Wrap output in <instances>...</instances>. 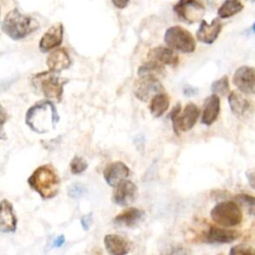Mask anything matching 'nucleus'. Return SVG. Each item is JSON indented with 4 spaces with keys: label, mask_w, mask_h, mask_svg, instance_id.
Here are the masks:
<instances>
[{
    "label": "nucleus",
    "mask_w": 255,
    "mask_h": 255,
    "mask_svg": "<svg viewBox=\"0 0 255 255\" xmlns=\"http://www.w3.org/2000/svg\"><path fill=\"white\" fill-rule=\"evenodd\" d=\"M59 115L53 102L42 100L30 107L25 116V124L37 133H46L56 128Z\"/></svg>",
    "instance_id": "nucleus-1"
},
{
    "label": "nucleus",
    "mask_w": 255,
    "mask_h": 255,
    "mask_svg": "<svg viewBox=\"0 0 255 255\" xmlns=\"http://www.w3.org/2000/svg\"><path fill=\"white\" fill-rule=\"evenodd\" d=\"M27 181L29 186L43 199L55 197L61 185L60 177L51 164H44L37 167Z\"/></svg>",
    "instance_id": "nucleus-2"
},
{
    "label": "nucleus",
    "mask_w": 255,
    "mask_h": 255,
    "mask_svg": "<svg viewBox=\"0 0 255 255\" xmlns=\"http://www.w3.org/2000/svg\"><path fill=\"white\" fill-rule=\"evenodd\" d=\"M38 27L39 23L36 19L21 13L18 9L9 11L1 23V29L4 34L15 41L26 38L36 31Z\"/></svg>",
    "instance_id": "nucleus-3"
},
{
    "label": "nucleus",
    "mask_w": 255,
    "mask_h": 255,
    "mask_svg": "<svg viewBox=\"0 0 255 255\" xmlns=\"http://www.w3.org/2000/svg\"><path fill=\"white\" fill-rule=\"evenodd\" d=\"M68 79L61 78L57 73L52 71H44L34 75L31 79L32 86L36 93L43 95L49 100L60 102L64 93V86L68 83Z\"/></svg>",
    "instance_id": "nucleus-4"
},
{
    "label": "nucleus",
    "mask_w": 255,
    "mask_h": 255,
    "mask_svg": "<svg viewBox=\"0 0 255 255\" xmlns=\"http://www.w3.org/2000/svg\"><path fill=\"white\" fill-rule=\"evenodd\" d=\"M212 220L223 227H233L241 223L242 211L235 201H221L210 211Z\"/></svg>",
    "instance_id": "nucleus-5"
},
{
    "label": "nucleus",
    "mask_w": 255,
    "mask_h": 255,
    "mask_svg": "<svg viewBox=\"0 0 255 255\" xmlns=\"http://www.w3.org/2000/svg\"><path fill=\"white\" fill-rule=\"evenodd\" d=\"M164 42L172 50L181 53H192L196 48L195 39L192 34L178 25L166 29L164 33Z\"/></svg>",
    "instance_id": "nucleus-6"
},
{
    "label": "nucleus",
    "mask_w": 255,
    "mask_h": 255,
    "mask_svg": "<svg viewBox=\"0 0 255 255\" xmlns=\"http://www.w3.org/2000/svg\"><path fill=\"white\" fill-rule=\"evenodd\" d=\"M163 86L156 76L143 75L133 83L132 93L136 99L142 102L149 101L154 95L163 92Z\"/></svg>",
    "instance_id": "nucleus-7"
},
{
    "label": "nucleus",
    "mask_w": 255,
    "mask_h": 255,
    "mask_svg": "<svg viewBox=\"0 0 255 255\" xmlns=\"http://www.w3.org/2000/svg\"><path fill=\"white\" fill-rule=\"evenodd\" d=\"M172 9L181 21L193 23L202 19L205 6L201 0H178Z\"/></svg>",
    "instance_id": "nucleus-8"
},
{
    "label": "nucleus",
    "mask_w": 255,
    "mask_h": 255,
    "mask_svg": "<svg viewBox=\"0 0 255 255\" xmlns=\"http://www.w3.org/2000/svg\"><path fill=\"white\" fill-rule=\"evenodd\" d=\"M199 109L193 103H188L181 114L171 121L173 131L176 135H179V131L190 130L194 127L199 117Z\"/></svg>",
    "instance_id": "nucleus-9"
},
{
    "label": "nucleus",
    "mask_w": 255,
    "mask_h": 255,
    "mask_svg": "<svg viewBox=\"0 0 255 255\" xmlns=\"http://www.w3.org/2000/svg\"><path fill=\"white\" fill-rule=\"evenodd\" d=\"M232 82L239 91L255 95V68L249 66L239 67L233 75Z\"/></svg>",
    "instance_id": "nucleus-10"
},
{
    "label": "nucleus",
    "mask_w": 255,
    "mask_h": 255,
    "mask_svg": "<svg viewBox=\"0 0 255 255\" xmlns=\"http://www.w3.org/2000/svg\"><path fill=\"white\" fill-rule=\"evenodd\" d=\"M137 195L136 185L130 181L124 179L115 186L113 193V201L121 206H128L132 203Z\"/></svg>",
    "instance_id": "nucleus-11"
},
{
    "label": "nucleus",
    "mask_w": 255,
    "mask_h": 255,
    "mask_svg": "<svg viewBox=\"0 0 255 255\" xmlns=\"http://www.w3.org/2000/svg\"><path fill=\"white\" fill-rule=\"evenodd\" d=\"M64 27L63 24L58 22L52 25L42 36L39 42V49L41 52L46 53L59 47L63 41Z\"/></svg>",
    "instance_id": "nucleus-12"
},
{
    "label": "nucleus",
    "mask_w": 255,
    "mask_h": 255,
    "mask_svg": "<svg viewBox=\"0 0 255 255\" xmlns=\"http://www.w3.org/2000/svg\"><path fill=\"white\" fill-rule=\"evenodd\" d=\"M221 30L222 23L219 18L213 19L210 24H208L205 20H201L200 25L196 31V38L198 41L209 45L218 38Z\"/></svg>",
    "instance_id": "nucleus-13"
},
{
    "label": "nucleus",
    "mask_w": 255,
    "mask_h": 255,
    "mask_svg": "<svg viewBox=\"0 0 255 255\" xmlns=\"http://www.w3.org/2000/svg\"><path fill=\"white\" fill-rule=\"evenodd\" d=\"M103 174L107 183L115 187L122 180L128 178L129 175V168L122 161H114L105 167Z\"/></svg>",
    "instance_id": "nucleus-14"
},
{
    "label": "nucleus",
    "mask_w": 255,
    "mask_h": 255,
    "mask_svg": "<svg viewBox=\"0 0 255 255\" xmlns=\"http://www.w3.org/2000/svg\"><path fill=\"white\" fill-rule=\"evenodd\" d=\"M17 228V217L12 203L7 199L0 201V232L13 233Z\"/></svg>",
    "instance_id": "nucleus-15"
},
{
    "label": "nucleus",
    "mask_w": 255,
    "mask_h": 255,
    "mask_svg": "<svg viewBox=\"0 0 255 255\" xmlns=\"http://www.w3.org/2000/svg\"><path fill=\"white\" fill-rule=\"evenodd\" d=\"M241 236L239 230L221 228L216 226H211L205 235V241L209 243H230L237 240Z\"/></svg>",
    "instance_id": "nucleus-16"
},
{
    "label": "nucleus",
    "mask_w": 255,
    "mask_h": 255,
    "mask_svg": "<svg viewBox=\"0 0 255 255\" xmlns=\"http://www.w3.org/2000/svg\"><path fill=\"white\" fill-rule=\"evenodd\" d=\"M46 64L50 71L61 73L71 66L72 61L66 49L58 48L49 54Z\"/></svg>",
    "instance_id": "nucleus-17"
},
{
    "label": "nucleus",
    "mask_w": 255,
    "mask_h": 255,
    "mask_svg": "<svg viewBox=\"0 0 255 255\" xmlns=\"http://www.w3.org/2000/svg\"><path fill=\"white\" fill-rule=\"evenodd\" d=\"M147 59L160 63L162 65L176 66L179 63L178 56L174 53L171 48L157 46L150 49L147 53Z\"/></svg>",
    "instance_id": "nucleus-18"
},
{
    "label": "nucleus",
    "mask_w": 255,
    "mask_h": 255,
    "mask_svg": "<svg viewBox=\"0 0 255 255\" xmlns=\"http://www.w3.org/2000/svg\"><path fill=\"white\" fill-rule=\"evenodd\" d=\"M220 113V100L215 94L207 97L203 104L201 123L205 126H211L218 118Z\"/></svg>",
    "instance_id": "nucleus-19"
},
{
    "label": "nucleus",
    "mask_w": 255,
    "mask_h": 255,
    "mask_svg": "<svg viewBox=\"0 0 255 255\" xmlns=\"http://www.w3.org/2000/svg\"><path fill=\"white\" fill-rule=\"evenodd\" d=\"M145 216V212L142 209L135 207H128L114 218V223L119 226L133 227L140 223Z\"/></svg>",
    "instance_id": "nucleus-20"
},
{
    "label": "nucleus",
    "mask_w": 255,
    "mask_h": 255,
    "mask_svg": "<svg viewBox=\"0 0 255 255\" xmlns=\"http://www.w3.org/2000/svg\"><path fill=\"white\" fill-rule=\"evenodd\" d=\"M228 103L232 113L238 118L245 117L252 109L251 101L244 97L242 94L235 91H232L229 94Z\"/></svg>",
    "instance_id": "nucleus-21"
},
{
    "label": "nucleus",
    "mask_w": 255,
    "mask_h": 255,
    "mask_svg": "<svg viewBox=\"0 0 255 255\" xmlns=\"http://www.w3.org/2000/svg\"><path fill=\"white\" fill-rule=\"evenodd\" d=\"M104 244L108 253L112 255H125L128 253L130 248L129 242L118 234H107L104 238Z\"/></svg>",
    "instance_id": "nucleus-22"
},
{
    "label": "nucleus",
    "mask_w": 255,
    "mask_h": 255,
    "mask_svg": "<svg viewBox=\"0 0 255 255\" xmlns=\"http://www.w3.org/2000/svg\"><path fill=\"white\" fill-rule=\"evenodd\" d=\"M169 97L166 93H158L150 99L149 111L153 118H160L169 108Z\"/></svg>",
    "instance_id": "nucleus-23"
},
{
    "label": "nucleus",
    "mask_w": 255,
    "mask_h": 255,
    "mask_svg": "<svg viewBox=\"0 0 255 255\" xmlns=\"http://www.w3.org/2000/svg\"><path fill=\"white\" fill-rule=\"evenodd\" d=\"M244 8L243 4L239 0H225L218 8V17L221 19L230 18L238 14Z\"/></svg>",
    "instance_id": "nucleus-24"
},
{
    "label": "nucleus",
    "mask_w": 255,
    "mask_h": 255,
    "mask_svg": "<svg viewBox=\"0 0 255 255\" xmlns=\"http://www.w3.org/2000/svg\"><path fill=\"white\" fill-rule=\"evenodd\" d=\"M164 72V67L162 64L157 63L152 60H148V62L144 63L137 69V75L143 76V75H152V76H158L162 75Z\"/></svg>",
    "instance_id": "nucleus-25"
},
{
    "label": "nucleus",
    "mask_w": 255,
    "mask_h": 255,
    "mask_svg": "<svg viewBox=\"0 0 255 255\" xmlns=\"http://www.w3.org/2000/svg\"><path fill=\"white\" fill-rule=\"evenodd\" d=\"M235 200L250 215L255 216V196L247 193H239L235 196Z\"/></svg>",
    "instance_id": "nucleus-26"
},
{
    "label": "nucleus",
    "mask_w": 255,
    "mask_h": 255,
    "mask_svg": "<svg viewBox=\"0 0 255 255\" xmlns=\"http://www.w3.org/2000/svg\"><path fill=\"white\" fill-rule=\"evenodd\" d=\"M211 92L217 96H226L229 92V82L226 75L211 84Z\"/></svg>",
    "instance_id": "nucleus-27"
},
{
    "label": "nucleus",
    "mask_w": 255,
    "mask_h": 255,
    "mask_svg": "<svg viewBox=\"0 0 255 255\" xmlns=\"http://www.w3.org/2000/svg\"><path fill=\"white\" fill-rule=\"evenodd\" d=\"M88 168V162L80 156H74L70 162V170L73 174H80Z\"/></svg>",
    "instance_id": "nucleus-28"
},
{
    "label": "nucleus",
    "mask_w": 255,
    "mask_h": 255,
    "mask_svg": "<svg viewBox=\"0 0 255 255\" xmlns=\"http://www.w3.org/2000/svg\"><path fill=\"white\" fill-rule=\"evenodd\" d=\"M230 255H255V249L252 246H248L245 244H238L233 246L230 251H229Z\"/></svg>",
    "instance_id": "nucleus-29"
},
{
    "label": "nucleus",
    "mask_w": 255,
    "mask_h": 255,
    "mask_svg": "<svg viewBox=\"0 0 255 255\" xmlns=\"http://www.w3.org/2000/svg\"><path fill=\"white\" fill-rule=\"evenodd\" d=\"M85 193H86V188L84 185H82L80 183H75V184L71 185L68 189V195L75 199L82 197Z\"/></svg>",
    "instance_id": "nucleus-30"
},
{
    "label": "nucleus",
    "mask_w": 255,
    "mask_h": 255,
    "mask_svg": "<svg viewBox=\"0 0 255 255\" xmlns=\"http://www.w3.org/2000/svg\"><path fill=\"white\" fill-rule=\"evenodd\" d=\"M91 224H92V213L86 214L81 218V225L84 230H86V231L89 230Z\"/></svg>",
    "instance_id": "nucleus-31"
},
{
    "label": "nucleus",
    "mask_w": 255,
    "mask_h": 255,
    "mask_svg": "<svg viewBox=\"0 0 255 255\" xmlns=\"http://www.w3.org/2000/svg\"><path fill=\"white\" fill-rule=\"evenodd\" d=\"M246 177L250 186L255 190V167L250 168L246 171Z\"/></svg>",
    "instance_id": "nucleus-32"
},
{
    "label": "nucleus",
    "mask_w": 255,
    "mask_h": 255,
    "mask_svg": "<svg viewBox=\"0 0 255 255\" xmlns=\"http://www.w3.org/2000/svg\"><path fill=\"white\" fill-rule=\"evenodd\" d=\"M180 112H181V106H180V104L178 103V104H176V105L173 107V109L171 110V112H170V114H169V119H170V121L174 120V119L180 114Z\"/></svg>",
    "instance_id": "nucleus-33"
},
{
    "label": "nucleus",
    "mask_w": 255,
    "mask_h": 255,
    "mask_svg": "<svg viewBox=\"0 0 255 255\" xmlns=\"http://www.w3.org/2000/svg\"><path fill=\"white\" fill-rule=\"evenodd\" d=\"M112 2H113V4H114L117 8H119V9H124V8H126V7L128 6L129 0H112Z\"/></svg>",
    "instance_id": "nucleus-34"
},
{
    "label": "nucleus",
    "mask_w": 255,
    "mask_h": 255,
    "mask_svg": "<svg viewBox=\"0 0 255 255\" xmlns=\"http://www.w3.org/2000/svg\"><path fill=\"white\" fill-rule=\"evenodd\" d=\"M64 243H65V236H64V235H59V236L54 240L53 246H54V247H61Z\"/></svg>",
    "instance_id": "nucleus-35"
},
{
    "label": "nucleus",
    "mask_w": 255,
    "mask_h": 255,
    "mask_svg": "<svg viewBox=\"0 0 255 255\" xmlns=\"http://www.w3.org/2000/svg\"><path fill=\"white\" fill-rule=\"evenodd\" d=\"M0 121H2L3 123H6L8 121V115L4 110V108L1 106V104H0Z\"/></svg>",
    "instance_id": "nucleus-36"
},
{
    "label": "nucleus",
    "mask_w": 255,
    "mask_h": 255,
    "mask_svg": "<svg viewBox=\"0 0 255 255\" xmlns=\"http://www.w3.org/2000/svg\"><path fill=\"white\" fill-rule=\"evenodd\" d=\"M5 123H3L2 121H0V139H5L6 138V132L4 130V126Z\"/></svg>",
    "instance_id": "nucleus-37"
},
{
    "label": "nucleus",
    "mask_w": 255,
    "mask_h": 255,
    "mask_svg": "<svg viewBox=\"0 0 255 255\" xmlns=\"http://www.w3.org/2000/svg\"><path fill=\"white\" fill-rule=\"evenodd\" d=\"M252 30H253V32H255V22H254V24L252 26Z\"/></svg>",
    "instance_id": "nucleus-38"
}]
</instances>
